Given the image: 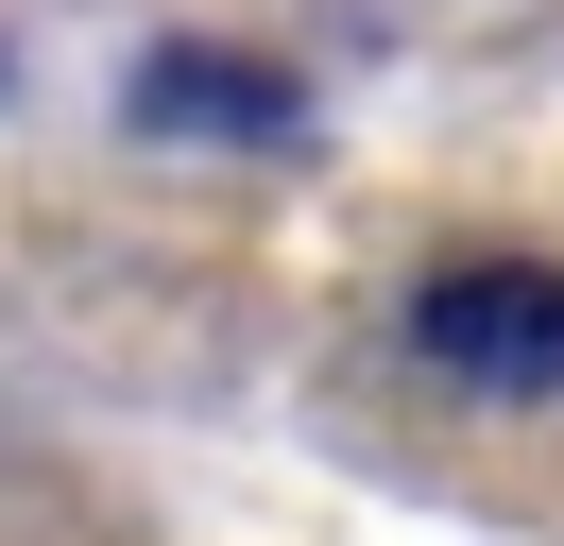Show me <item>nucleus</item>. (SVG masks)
Here are the masks:
<instances>
[{"instance_id":"obj_2","label":"nucleus","mask_w":564,"mask_h":546,"mask_svg":"<svg viewBox=\"0 0 564 546\" xmlns=\"http://www.w3.org/2000/svg\"><path fill=\"white\" fill-rule=\"evenodd\" d=\"M138 136H257V154H274L291 120H308V86H291V68H257V52H138Z\"/></svg>"},{"instance_id":"obj_1","label":"nucleus","mask_w":564,"mask_h":546,"mask_svg":"<svg viewBox=\"0 0 564 546\" xmlns=\"http://www.w3.org/2000/svg\"><path fill=\"white\" fill-rule=\"evenodd\" d=\"M411 359L496 410H547L564 393V256H445L411 291Z\"/></svg>"}]
</instances>
